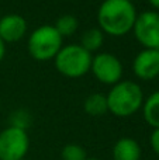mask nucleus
I'll return each instance as SVG.
<instances>
[{
	"label": "nucleus",
	"mask_w": 159,
	"mask_h": 160,
	"mask_svg": "<svg viewBox=\"0 0 159 160\" xmlns=\"http://www.w3.org/2000/svg\"><path fill=\"white\" fill-rule=\"evenodd\" d=\"M137 10L128 0H104L97 10L99 28L104 34L121 37L132 31Z\"/></svg>",
	"instance_id": "f257e3e1"
},
{
	"label": "nucleus",
	"mask_w": 159,
	"mask_h": 160,
	"mask_svg": "<svg viewBox=\"0 0 159 160\" xmlns=\"http://www.w3.org/2000/svg\"><path fill=\"white\" fill-rule=\"evenodd\" d=\"M107 107L115 117H130L144 104V93L138 83L132 80H120L107 94Z\"/></svg>",
	"instance_id": "f03ea898"
},
{
	"label": "nucleus",
	"mask_w": 159,
	"mask_h": 160,
	"mask_svg": "<svg viewBox=\"0 0 159 160\" xmlns=\"http://www.w3.org/2000/svg\"><path fill=\"white\" fill-rule=\"evenodd\" d=\"M54 59L56 70L69 79H78L85 76L92 66V53L87 52L79 44L62 47Z\"/></svg>",
	"instance_id": "7ed1b4c3"
},
{
	"label": "nucleus",
	"mask_w": 159,
	"mask_h": 160,
	"mask_svg": "<svg viewBox=\"0 0 159 160\" xmlns=\"http://www.w3.org/2000/svg\"><path fill=\"white\" fill-rule=\"evenodd\" d=\"M64 38L54 25L45 24L35 28L28 37V52L37 61H49L61 51Z\"/></svg>",
	"instance_id": "20e7f679"
},
{
	"label": "nucleus",
	"mask_w": 159,
	"mask_h": 160,
	"mask_svg": "<svg viewBox=\"0 0 159 160\" xmlns=\"http://www.w3.org/2000/svg\"><path fill=\"white\" fill-rule=\"evenodd\" d=\"M30 149L27 131L7 127L0 132V160H21Z\"/></svg>",
	"instance_id": "39448f33"
},
{
	"label": "nucleus",
	"mask_w": 159,
	"mask_h": 160,
	"mask_svg": "<svg viewBox=\"0 0 159 160\" xmlns=\"http://www.w3.org/2000/svg\"><path fill=\"white\" fill-rule=\"evenodd\" d=\"M137 41L145 49L159 48V11L148 10L138 14L132 27Z\"/></svg>",
	"instance_id": "423d86ee"
},
{
	"label": "nucleus",
	"mask_w": 159,
	"mask_h": 160,
	"mask_svg": "<svg viewBox=\"0 0 159 160\" xmlns=\"http://www.w3.org/2000/svg\"><path fill=\"white\" fill-rule=\"evenodd\" d=\"M90 70L99 82L114 86L115 83L120 82L123 76V63L113 53L101 52L92 58Z\"/></svg>",
	"instance_id": "0eeeda50"
},
{
	"label": "nucleus",
	"mask_w": 159,
	"mask_h": 160,
	"mask_svg": "<svg viewBox=\"0 0 159 160\" xmlns=\"http://www.w3.org/2000/svg\"><path fill=\"white\" fill-rule=\"evenodd\" d=\"M134 75L141 80H152L159 76V51L144 48L132 61Z\"/></svg>",
	"instance_id": "6e6552de"
},
{
	"label": "nucleus",
	"mask_w": 159,
	"mask_h": 160,
	"mask_svg": "<svg viewBox=\"0 0 159 160\" xmlns=\"http://www.w3.org/2000/svg\"><path fill=\"white\" fill-rule=\"evenodd\" d=\"M27 32V21L20 14H6L0 18V38L3 42H17Z\"/></svg>",
	"instance_id": "1a4fd4ad"
},
{
	"label": "nucleus",
	"mask_w": 159,
	"mask_h": 160,
	"mask_svg": "<svg viewBox=\"0 0 159 160\" xmlns=\"http://www.w3.org/2000/svg\"><path fill=\"white\" fill-rule=\"evenodd\" d=\"M142 150L135 139L124 136L120 138L113 146V159L114 160H141Z\"/></svg>",
	"instance_id": "9d476101"
},
{
	"label": "nucleus",
	"mask_w": 159,
	"mask_h": 160,
	"mask_svg": "<svg viewBox=\"0 0 159 160\" xmlns=\"http://www.w3.org/2000/svg\"><path fill=\"white\" fill-rule=\"evenodd\" d=\"M142 115L149 127H152L154 129L159 128V90L144 100Z\"/></svg>",
	"instance_id": "9b49d317"
},
{
	"label": "nucleus",
	"mask_w": 159,
	"mask_h": 160,
	"mask_svg": "<svg viewBox=\"0 0 159 160\" xmlns=\"http://www.w3.org/2000/svg\"><path fill=\"white\" fill-rule=\"evenodd\" d=\"M83 108L89 115L92 117H100L109 111L107 107V97L106 94L101 93H93L86 97L83 102Z\"/></svg>",
	"instance_id": "f8f14e48"
},
{
	"label": "nucleus",
	"mask_w": 159,
	"mask_h": 160,
	"mask_svg": "<svg viewBox=\"0 0 159 160\" xmlns=\"http://www.w3.org/2000/svg\"><path fill=\"white\" fill-rule=\"evenodd\" d=\"M104 41V32L99 27L87 28L80 37V47L85 48L87 52L92 53L93 51H97L103 45Z\"/></svg>",
	"instance_id": "ddd939ff"
},
{
	"label": "nucleus",
	"mask_w": 159,
	"mask_h": 160,
	"mask_svg": "<svg viewBox=\"0 0 159 160\" xmlns=\"http://www.w3.org/2000/svg\"><path fill=\"white\" fill-rule=\"evenodd\" d=\"M54 27L56 28V31H58L62 35V38H64V37H70L76 32V30H78V27H79V21L72 14H64V16L56 18Z\"/></svg>",
	"instance_id": "4468645a"
},
{
	"label": "nucleus",
	"mask_w": 159,
	"mask_h": 160,
	"mask_svg": "<svg viewBox=\"0 0 159 160\" xmlns=\"http://www.w3.org/2000/svg\"><path fill=\"white\" fill-rule=\"evenodd\" d=\"M62 160H87V153L80 145L78 143H68L64 146L61 152Z\"/></svg>",
	"instance_id": "2eb2a0df"
},
{
	"label": "nucleus",
	"mask_w": 159,
	"mask_h": 160,
	"mask_svg": "<svg viewBox=\"0 0 159 160\" xmlns=\"http://www.w3.org/2000/svg\"><path fill=\"white\" fill-rule=\"evenodd\" d=\"M30 124H31V115L27 110L20 108V110L14 111V112L10 115V127L27 131V128L30 127Z\"/></svg>",
	"instance_id": "dca6fc26"
},
{
	"label": "nucleus",
	"mask_w": 159,
	"mask_h": 160,
	"mask_svg": "<svg viewBox=\"0 0 159 160\" xmlns=\"http://www.w3.org/2000/svg\"><path fill=\"white\" fill-rule=\"evenodd\" d=\"M149 143H151L152 150L159 156V128L152 131L151 138H149Z\"/></svg>",
	"instance_id": "f3484780"
},
{
	"label": "nucleus",
	"mask_w": 159,
	"mask_h": 160,
	"mask_svg": "<svg viewBox=\"0 0 159 160\" xmlns=\"http://www.w3.org/2000/svg\"><path fill=\"white\" fill-rule=\"evenodd\" d=\"M4 53H6V44L3 42V39L0 38V62L4 58Z\"/></svg>",
	"instance_id": "a211bd4d"
},
{
	"label": "nucleus",
	"mask_w": 159,
	"mask_h": 160,
	"mask_svg": "<svg viewBox=\"0 0 159 160\" xmlns=\"http://www.w3.org/2000/svg\"><path fill=\"white\" fill-rule=\"evenodd\" d=\"M149 3H151L152 7H155L156 10H159V0H148Z\"/></svg>",
	"instance_id": "6ab92c4d"
},
{
	"label": "nucleus",
	"mask_w": 159,
	"mask_h": 160,
	"mask_svg": "<svg viewBox=\"0 0 159 160\" xmlns=\"http://www.w3.org/2000/svg\"><path fill=\"white\" fill-rule=\"evenodd\" d=\"M87 160H100V159H97V158H92V159H87Z\"/></svg>",
	"instance_id": "aec40b11"
},
{
	"label": "nucleus",
	"mask_w": 159,
	"mask_h": 160,
	"mask_svg": "<svg viewBox=\"0 0 159 160\" xmlns=\"http://www.w3.org/2000/svg\"><path fill=\"white\" fill-rule=\"evenodd\" d=\"M0 107H2V100H0Z\"/></svg>",
	"instance_id": "412c9836"
},
{
	"label": "nucleus",
	"mask_w": 159,
	"mask_h": 160,
	"mask_svg": "<svg viewBox=\"0 0 159 160\" xmlns=\"http://www.w3.org/2000/svg\"><path fill=\"white\" fill-rule=\"evenodd\" d=\"M68 2H75V0H68Z\"/></svg>",
	"instance_id": "4be33fe9"
},
{
	"label": "nucleus",
	"mask_w": 159,
	"mask_h": 160,
	"mask_svg": "<svg viewBox=\"0 0 159 160\" xmlns=\"http://www.w3.org/2000/svg\"><path fill=\"white\" fill-rule=\"evenodd\" d=\"M128 2H134V0H128Z\"/></svg>",
	"instance_id": "5701e85b"
},
{
	"label": "nucleus",
	"mask_w": 159,
	"mask_h": 160,
	"mask_svg": "<svg viewBox=\"0 0 159 160\" xmlns=\"http://www.w3.org/2000/svg\"><path fill=\"white\" fill-rule=\"evenodd\" d=\"M158 51H159V48H158Z\"/></svg>",
	"instance_id": "b1692460"
},
{
	"label": "nucleus",
	"mask_w": 159,
	"mask_h": 160,
	"mask_svg": "<svg viewBox=\"0 0 159 160\" xmlns=\"http://www.w3.org/2000/svg\"><path fill=\"white\" fill-rule=\"evenodd\" d=\"M21 160H24V159H21Z\"/></svg>",
	"instance_id": "393cba45"
},
{
	"label": "nucleus",
	"mask_w": 159,
	"mask_h": 160,
	"mask_svg": "<svg viewBox=\"0 0 159 160\" xmlns=\"http://www.w3.org/2000/svg\"><path fill=\"white\" fill-rule=\"evenodd\" d=\"M158 78H159V76H158Z\"/></svg>",
	"instance_id": "a878e982"
}]
</instances>
